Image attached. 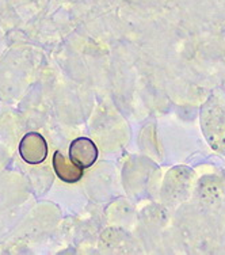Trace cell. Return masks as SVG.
<instances>
[{
  "mask_svg": "<svg viewBox=\"0 0 225 255\" xmlns=\"http://www.w3.org/2000/svg\"><path fill=\"white\" fill-rule=\"evenodd\" d=\"M69 159L82 168L91 167L98 159V148L93 140L78 137L69 145Z\"/></svg>",
  "mask_w": 225,
  "mask_h": 255,
  "instance_id": "3",
  "label": "cell"
},
{
  "mask_svg": "<svg viewBox=\"0 0 225 255\" xmlns=\"http://www.w3.org/2000/svg\"><path fill=\"white\" fill-rule=\"evenodd\" d=\"M201 128L213 149L225 153V98H209L201 110Z\"/></svg>",
  "mask_w": 225,
  "mask_h": 255,
  "instance_id": "1",
  "label": "cell"
},
{
  "mask_svg": "<svg viewBox=\"0 0 225 255\" xmlns=\"http://www.w3.org/2000/svg\"><path fill=\"white\" fill-rule=\"evenodd\" d=\"M19 155L29 164L42 163L48 155V144L39 133L30 132L20 141Z\"/></svg>",
  "mask_w": 225,
  "mask_h": 255,
  "instance_id": "2",
  "label": "cell"
},
{
  "mask_svg": "<svg viewBox=\"0 0 225 255\" xmlns=\"http://www.w3.org/2000/svg\"><path fill=\"white\" fill-rule=\"evenodd\" d=\"M53 168L57 177L67 183H75L80 181L84 174V168L79 167L71 159H67L60 151H56L53 155Z\"/></svg>",
  "mask_w": 225,
  "mask_h": 255,
  "instance_id": "4",
  "label": "cell"
}]
</instances>
